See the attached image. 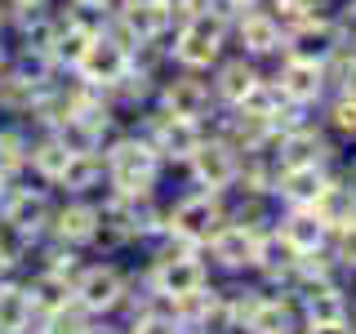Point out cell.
Here are the masks:
<instances>
[{
  "instance_id": "cell-28",
  "label": "cell",
  "mask_w": 356,
  "mask_h": 334,
  "mask_svg": "<svg viewBox=\"0 0 356 334\" xmlns=\"http://www.w3.org/2000/svg\"><path fill=\"white\" fill-rule=\"evenodd\" d=\"M98 330H103V321L89 317L81 303L54 308L44 317H36V326H31V334H98Z\"/></svg>"
},
{
  "instance_id": "cell-10",
  "label": "cell",
  "mask_w": 356,
  "mask_h": 334,
  "mask_svg": "<svg viewBox=\"0 0 356 334\" xmlns=\"http://www.w3.org/2000/svg\"><path fill=\"white\" fill-rule=\"evenodd\" d=\"M343 45H348V36H343V27L334 22V14H321V18H303V22H294V27H285L281 54L285 58H303V63L325 67Z\"/></svg>"
},
{
  "instance_id": "cell-16",
  "label": "cell",
  "mask_w": 356,
  "mask_h": 334,
  "mask_svg": "<svg viewBox=\"0 0 356 334\" xmlns=\"http://www.w3.org/2000/svg\"><path fill=\"white\" fill-rule=\"evenodd\" d=\"M272 228L289 241V250H294V254L330 250V228L321 223V214L312 205H285V214H276Z\"/></svg>"
},
{
  "instance_id": "cell-29",
  "label": "cell",
  "mask_w": 356,
  "mask_h": 334,
  "mask_svg": "<svg viewBox=\"0 0 356 334\" xmlns=\"http://www.w3.org/2000/svg\"><path fill=\"white\" fill-rule=\"evenodd\" d=\"M325 0H272V14L281 27H294V22H303V18H321L325 14Z\"/></svg>"
},
{
  "instance_id": "cell-31",
  "label": "cell",
  "mask_w": 356,
  "mask_h": 334,
  "mask_svg": "<svg viewBox=\"0 0 356 334\" xmlns=\"http://www.w3.org/2000/svg\"><path fill=\"white\" fill-rule=\"evenodd\" d=\"M330 254H334V263H339L343 272H356V218L348 228L330 232Z\"/></svg>"
},
{
  "instance_id": "cell-9",
  "label": "cell",
  "mask_w": 356,
  "mask_h": 334,
  "mask_svg": "<svg viewBox=\"0 0 356 334\" xmlns=\"http://www.w3.org/2000/svg\"><path fill=\"white\" fill-rule=\"evenodd\" d=\"M183 170L192 174V183L200 187V192L227 196L232 187H236V174H241V148L232 138H222V134L209 129L205 138H200V148L187 156Z\"/></svg>"
},
{
  "instance_id": "cell-22",
  "label": "cell",
  "mask_w": 356,
  "mask_h": 334,
  "mask_svg": "<svg viewBox=\"0 0 356 334\" xmlns=\"http://www.w3.org/2000/svg\"><path fill=\"white\" fill-rule=\"evenodd\" d=\"M22 285H27V299H31V308H36V317H44V312H54V308H67L72 303V276H63V272H54V267H22Z\"/></svg>"
},
{
  "instance_id": "cell-34",
  "label": "cell",
  "mask_w": 356,
  "mask_h": 334,
  "mask_svg": "<svg viewBox=\"0 0 356 334\" xmlns=\"http://www.w3.org/2000/svg\"><path fill=\"white\" fill-rule=\"evenodd\" d=\"M334 22H339V27H343V36H356V0H352V5H343L339 9V14H334Z\"/></svg>"
},
{
  "instance_id": "cell-36",
  "label": "cell",
  "mask_w": 356,
  "mask_h": 334,
  "mask_svg": "<svg viewBox=\"0 0 356 334\" xmlns=\"http://www.w3.org/2000/svg\"><path fill=\"white\" fill-rule=\"evenodd\" d=\"M214 5L222 9V14H232V18H236L241 9H254V5H259V0H214Z\"/></svg>"
},
{
  "instance_id": "cell-14",
  "label": "cell",
  "mask_w": 356,
  "mask_h": 334,
  "mask_svg": "<svg viewBox=\"0 0 356 334\" xmlns=\"http://www.w3.org/2000/svg\"><path fill=\"white\" fill-rule=\"evenodd\" d=\"M72 76H76L81 85L103 89V94H107L111 85H120V81L129 76V49H120L111 36H103V31H98V36L89 40L85 58H81V67H76Z\"/></svg>"
},
{
  "instance_id": "cell-12",
  "label": "cell",
  "mask_w": 356,
  "mask_h": 334,
  "mask_svg": "<svg viewBox=\"0 0 356 334\" xmlns=\"http://www.w3.org/2000/svg\"><path fill=\"white\" fill-rule=\"evenodd\" d=\"M259 237L263 232L245 228V223H236V218H222V228L205 241V259L214 263L218 272H227V276H245V272H254Z\"/></svg>"
},
{
  "instance_id": "cell-35",
  "label": "cell",
  "mask_w": 356,
  "mask_h": 334,
  "mask_svg": "<svg viewBox=\"0 0 356 334\" xmlns=\"http://www.w3.org/2000/svg\"><path fill=\"white\" fill-rule=\"evenodd\" d=\"M303 334H352L348 321H330V326H303Z\"/></svg>"
},
{
  "instance_id": "cell-1",
  "label": "cell",
  "mask_w": 356,
  "mask_h": 334,
  "mask_svg": "<svg viewBox=\"0 0 356 334\" xmlns=\"http://www.w3.org/2000/svg\"><path fill=\"white\" fill-rule=\"evenodd\" d=\"M227 40H232V14H222L214 0H205L196 14L174 22L170 40H165V58L183 72H209L222 58Z\"/></svg>"
},
{
  "instance_id": "cell-20",
  "label": "cell",
  "mask_w": 356,
  "mask_h": 334,
  "mask_svg": "<svg viewBox=\"0 0 356 334\" xmlns=\"http://www.w3.org/2000/svg\"><path fill=\"white\" fill-rule=\"evenodd\" d=\"M209 72H214V81H209V89H214V103L218 107H236L245 94H250V85L259 81V63L254 58H245V54H222V58L209 67Z\"/></svg>"
},
{
  "instance_id": "cell-7",
  "label": "cell",
  "mask_w": 356,
  "mask_h": 334,
  "mask_svg": "<svg viewBox=\"0 0 356 334\" xmlns=\"http://www.w3.org/2000/svg\"><path fill=\"white\" fill-rule=\"evenodd\" d=\"M222 218H227V196L200 192V187L187 192V196H178L174 205H165V232L200 245V250H205V241L222 228Z\"/></svg>"
},
{
  "instance_id": "cell-11",
  "label": "cell",
  "mask_w": 356,
  "mask_h": 334,
  "mask_svg": "<svg viewBox=\"0 0 356 334\" xmlns=\"http://www.w3.org/2000/svg\"><path fill=\"white\" fill-rule=\"evenodd\" d=\"M44 237L89 254L94 250V237H98V196H58Z\"/></svg>"
},
{
  "instance_id": "cell-5",
  "label": "cell",
  "mask_w": 356,
  "mask_h": 334,
  "mask_svg": "<svg viewBox=\"0 0 356 334\" xmlns=\"http://www.w3.org/2000/svg\"><path fill=\"white\" fill-rule=\"evenodd\" d=\"M209 281V263H205V250H165V245H156L152 263H147V276H143V285L156 289V294L165 299H187L196 294L200 285Z\"/></svg>"
},
{
  "instance_id": "cell-38",
  "label": "cell",
  "mask_w": 356,
  "mask_h": 334,
  "mask_svg": "<svg viewBox=\"0 0 356 334\" xmlns=\"http://www.w3.org/2000/svg\"><path fill=\"white\" fill-rule=\"evenodd\" d=\"M143 5H161V0H116V9H143Z\"/></svg>"
},
{
  "instance_id": "cell-4",
  "label": "cell",
  "mask_w": 356,
  "mask_h": 334,
  "mask_svg": "<svg viewBox=\"0 0 356 334\" xmlns=\"http://www.w3.org/2000/svg\"><path fill=\"white\" fill-rule=\"evenodd\" d=\"M54 205H58V192L22 174V178H14L5 205H0V223H5V228H14L27 245H36V241H44V232H49Z\"/></svg>"
},
{
  "instance_id": "cell-30",
  "label": "cell",
  "mask_w": 356,
  "mask_h": 334,
  "mask_svg": "<svg viewBox=\"0 0 356 334\" xmlns=\"http://www.w3.org/2000/svg\"><path fill=\"white\" fill-rule=\"evenodd\" d=\"M325 120H330V129H334V134L352 138V134H356V94H334V103H330V111H325Z\"/></svg>"
},
{
  "instance_id": "cell-3",
  "label": "cell",
  "mask_w": 356,
  "mask_h": 334,
  "mask_svg": "<svg viewBox=\"0 0 356 334\" xmlns=\"http://www.w3.org/2000/svg\"><path fill=\"white\" fill-rule=\"evenodd\" d=\"M129 289H134V281H129L125 267L111 259V254H94V259H85L81 272L72 276V303H81L89 317H98V321H111L125 308Z\"/></svg>"
},
{
  "instance_id": "cell-26",
  "label": "cell",
  "mask_w": 356,
  "mask_h": 334,
  "mask_svg": "<svg viewBox=\"0 0 356 334\" xmlns=\"http://www.w3.org/2000/svg\"><path fill=\"white\" fill-rule=\"evenodd\" d=\"M31 326H36V308L27 299L22 272L5 276L0 281V334H31Z\"/></svg>"
},
{
  "instance_id": "cell-18",
  "label": "cell",
  "mask_w": 356,
  "mask_h": 334,
  "mask_svg": "<svg viewBox=\"0 0 356 334\" xmlns=\"http://www.w3.org/2000/svg\"><path fill=\"white\" fill-rule=\"evenodd\" d=\"M276 85L289 103L298 107H316L325 98V85H330V72L321 63H303V58H285L281 72H276Z\"/></svg>"
},
{
  "instance_id": "cell-42",
  "label": "cell",
  "mask_w": 356,
  "mask_h": 334,
  "mask_svg": "<svg viewBox=\"0 0 356 334\" xmlns=\"http://www.w3.org/2000/svg\"><path fill=\"white\" fill-rule=\"evenodd\" d=\"M348 178H352V183H356V156H352V174H348Z\"/></svg>"
},
{
  "instance_id": "cell-6",
  "label": "cell",
  "mask_w": 356,
  "mask_h": 334,
  "mask_svg": "<svg viewBox=\"0 0 356 334\" xmlns=\"http://www.w3.org/2000/svg\"><path fill=\"white\" fill-rule=\"evenodd\" d=\"M152 107L170 111V116H183V120H209L218 103H214V89H209L205 72H183V67H170V72L156 81Z\"/></svg>"
},
{
  "instance_id": "cell-19",
  "label": "cell",
  "mask_w": 356,
  "mask_h": 334,
  "mask_svg": "<svg viewBox=\"0 0 356 334\" xmlns=\"http://www.w3.org/2000/svg\"><path fill=\"white\" fill-rule=\"evenodd\" d=\"M107 187V165L103 152H72L63 165V174L54 178V192L58 196H98Z\"/></svg>"
},
{
  "instance_id": "cell-15",
  "label": "cell",
  "mask_w": 356,
  "mask_h": 334,
  "mask_svg": "<svg viewBox=\"0 0 356 334\" xmlns=\"http://www.w3.org/2000/svg\"><path fill=\"white\" fill-rule=\"evenodd\" d=\"M272 161H276V170H285V165H330L334 161V143L316 125H307V120H303V125L276 134Z\"/></svg>"
},
{
  "instance_id": "cell-23",
  "label": "cell",
  "mask_w": 356,
  "mask_h": 334,
  "mask_svg": "<svg viewBox=\"0 0 356 334\" xmlns=\"http://www.w3.org/2000/svg\"><path fill=\"white\" fill-rule=\"evenodd\" d=\"M67 156H72V152L58 143V134H54V129H31L27 165H22V174L36 178V183H44V187H54V178H58L63 165H67Z\"/></svg>"
},
{
  "instance_id": "cell-27",
  "label": "cell",
  "mask_w": 356,
  "mask_h": 334,
  "mask_svg": "<svg viewBox=\"0 0 356 334\" xmlns=\"http://www.w3.org/2000/svg\"><path fill=\"white\" fill-rule=\"evenodd\" d=\"M94 36H98V31H89V27H81V22H67L63 18L58 36H54V45H49L54 72H58V76H72L76 67H81V58H85V49H89V40H94Z\"/></svg>"
},
{
  "instance_id": "cell-37",
  "label": "cell",
  "mask_w": 356,
  "mask_h": 334,
  "mask_svg": "<svg viewBox=\"0 0 356 334\" xmlns=\"http://www.w3.org/2000/svg\"><path fill=\"white\" fill-rule=\"evenodd\" d=\"M22 178V174H18ZM9 187H14V174H5V170H0V205H5V196H9Z\"/></svg>"
},
{
  "instance_id": "cell-39",
  "label": "cell",
  "mask_w": 356,
  "mask_h": 334,
  "mask_svg": "<svg viewBox=\"0 0 356 334\" xmlns=\"http://www.w3.org/2000/svg\"><path fill=\"white\" fill-rule=\"evenodd\" d=\"M5 67H9V40L0 36V72H5Z\"/></svg>"
},
{
  "instance_id": "cell-24",
  "label": "cell",
  "mask_w": 356,
  "mask_h": 334,
  "mask_svg": "<svg viewBox=\"0 0 356 334\" xmlns=\"http://www.w3.org/2000/svg\"><path fill=\"white\" fill-rule=\"evenodd\" d=\"M294 317H298V308H294V299L289 294H272V289H263V299L250 308V317L241 321L250 334H294Z\"/></svg>"
},
{
  "instance_id": "cell-32",
  "label": "cell",
  "mask_w": 356,
  "mask_h": 334,
  "mask_svg": "<svg viewBox=\"0 0 356 334\" xmlns=\"http://www.w3.org/2000/svg\"><path fill=\"white\" fill-rule=\"evenodd\" d=\"M54 0H0V9H5V18L14 22V18H22V14H36V9H49Z\"/></svg>"
},
{
  "instance_id": "cell-13",
  "label": "cell",
  "mask_w": 356,
  "mask_h": 334,
  "mask_svg": "<svg viewBox=\"0 0 356 334\" xmlns=\"http://www.w3.org/2000/svg\"><path fill=\"white\" fill-rule=\"evenodd\" d=\"M232 40H236V54H245V58H272V54H281L285 45V27L276 22L272 9H241L236 18H232Z\"/></svg>"
},
{
  "instance_id": "cell-17",
  "label": "cell",
  "mask_w": 356,
  "mask_h": 334,
  "mask_svg": "<svg viewBox=\"0 0 356 334\" xmlns=\"http://www.w3.org/2000/svg\"><path fill=\"white\" fill-rule=\"evenodd\" d=\"M325 183H330V165H285V170L272 174V200L276 205H312Z\"/></svg>"
},
{
  "instance_id": "cell-41",
  "label": "cell",
  "mask_w": 356,
  "mask_h": 334,
  "mask_svg": "<svg viewBox=\"0 0 356 334\" xmlns=\"http://www.w3.org/2000/svg\"><path fill=\"white\" fill-rule=\"evenodd\" d=\"M5 31H9V18H5V9H0V36H5Z\"/></svg>"
},
{
  "instance_id": "cell-43",
  "label": "cell",
  "mask_w": 356,
  "mask_h": 334,
  "mask_svg": "<svg viewBox=\"0 0 356 334\" xmlns=\"http://www.w3.org/2000/svg\"><path fill=\"white\" fill-rule=\"evenodd\" d=\"M98 334H103V330H98ZM111 334H120V330H111Z\"/></svg>"
},
{
  "instance_id": "cell-25",
  "label": "cell",
  "mask_w": 356,
  "mask_h": 334,
  "mask_svg": "<svg viewBox=\"0 0 356 334\" xmlns=\"http://www.w3.org/2000/svg\"><path fill=\"white\" fill-rule=\"evenodd\" d=\"M312 209L321 214V223H325L330 232L348 228V223L356 218V183L352 178H334L330 174V183L321 187V196L312 200Z\"/></svg>"
},
{
  "instance_id": "cell-8",
  "label": "cell",
  "mask_w": 356,
  "mask_h": 334,
  "mask_svg": "<svg viewBox=\"0 0 356 334\" xmlns=\"http://www.w3.org/2000/svg\"><path fill=\"white\" fill-rule=\"evenodd\" d=\"M138 134H147L152 148L161 152L165 165H187V156L200 148V138L209 134L205 120H183V116H170L161 107H143V120L134 125Z\"/></svg>"
},
{
  "instance_id": "cell-21",
  "label": "cell",
  "mask_w": 356,
  "mask_h": 334,
  "mask_svg": "<svg viewBox=\"0 0 356 334\" xmlns=\"http://www.w3.org/2000/svg\"><path fill=\"white\" fill-rule=\"evenodd\" d=\"M294 308L303 317V326H330V321H348V294L339 281H321L294 294Z\"/></svg>"
},
{
  "instance_id": "cell-33",
  "label": "cell",
  "mask_w": 356,
  "mask_h": 334,
  "mask_svg": "<svg viewBox=\"0 0 356 334\" xmlns=\"http://www.w3.org/2000/svg\"><path fill=\"white\" fill-rule=\"evenodd\" d=\"M165 9H170V18L178 22V18H187V14H196L200 5H205V0H161Z\"/></svg>"
},
{
  "instance_id": "cell-2",
  "label": "cell",
  "mask_w": 356,
  "mask_h": 334,
  "mask_svg": "<svg viewBox=\"0 0 356 334\" xmlns=\"http://www.w3.org/2000/svg\"><path fill=\"white\" fill-rule=\"evenodd\" d=\"M103 165H107V187L120 196H143V192H156L165 174V161L161 152L152 148L147 134L138 129H116L111 138L103 143Z\"/></svg>"
},
{
  "instance_id": "cell-40",
  "label": "cell",
  "mask_w": 356,
  "mask_h": 334,
  "mask_svg": "<svg viewBox=\"0 0 356 334\" xmlns=\"http://www.w3.org/2000/svg\"><path fill=\"white\" fill-rule=\"evenodd\" d=\"M348 58H352V67H356V36L348 40Z\"/></svg>"
}]
</instances>
